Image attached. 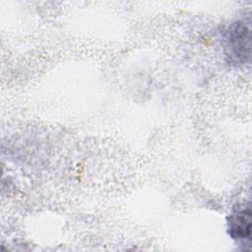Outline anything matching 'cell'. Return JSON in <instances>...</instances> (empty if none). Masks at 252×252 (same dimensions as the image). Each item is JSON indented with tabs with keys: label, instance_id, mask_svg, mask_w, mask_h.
Masks as SVG:
<instances>
[{
	"label": "cell",
	"instance_id": "cell-2",
	"mask_svg": "<svg viewBox=\"0 0 252 252\" xmlns=\"http://www.w3.org/2000/svg\"><path fill=\"white\" fill-rule=\"evenodd\" d=\"M227 232L234 240H247L251 236L250 206L235 208L227 218Z\"/></svg>",
	"mask_w": 252,
	"mask_h": 252
},
{
	"label": "cell",
	"instance_id": "cell-1",
	"mask_svg": "<svg viewBox=\"0 0 252 252\" xmlns=\"http://www.w3.org/2000/svg\"><path fill=\"white\" fill-rule=\"evenodd\" d=\"M224 55L228 63L242 65L250 59V26L245 21H237L226 30L224 36Z\"/></svg>",
	"mask_w": 252,
	"mask_h": 252
}]
</instances>
